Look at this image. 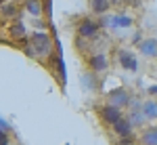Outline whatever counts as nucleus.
Here are the masks:
<instances>
[{"label":"nucleus","instance_id":"1","mask_svg":"<svg viewBox=\"0 0 157 145\" xmlns=\"http://www.w3.org/2000/svg\"><path fill=\"white\" fill-rule=\"evenodd\" d=\"M52 38L46 34V32H34L29 36V50L38 55V57H48L52 53Z\"/></svg>","mask_w":157,"mask_h":145},{"label":"nucleus","instance_id":"2","mask_svg":"<svg viewBox=\"0 0 157 145\" xmlns=\"http://www.w3.org/2000/svg\"><path fill=\"white\" fill-rule=\"evenodd\" d=\"M132 23H134V19L130 15H126V13H115V15L105 17V25L113 27V30H128V27H132Z\"/></svg>","mask_w":157,"mask_h":145},{"label":"nucleus","instance_id":"3","mask_svg":"<svg viewBox=\"0 0 157 145\" xmlns=\"http://www.w3.org/2000/svg\"><path fill=\"white\" fill-rule=\"evenodd\" d=\"M107 103L124 109L126 105H130V95H128V91L121 88V86L120 88H113V91H109V95H107Z\"/></svg>","mask_w":157,"mask_h":145},{"label":"nucleus","instance_id":"4","mask_svg":"<svg viewBox=\"0 0 157 145\" xmlns=\"http://www.w3.org/2000/svg\"><path fill=\"white\" fill-rule=\"evenodd\" d=\"M98 116H101V120L105 122V124H113V122H117L121 118V109L115 107V105H111V103H107V105H103V107L98 109Z\"/></svg>","mask_w":157,"mask_h":145},{"label":"nucleus","instance_id":"5","mask_svg":"<svg viewBox=\"0 0 157 145\" xmlns=\"http://www.w3.org/2000/svg\"><path fill=\"white\" fill-rule=\"evenodd\" d=\"M117 61H120V65L126 72H136V70H138V59H136V55H134L132 50H126V48L120 50Z\"/></svg>","mask_w":157,"mask_h":145},{"label":"nucleus","instance_id":"6","mask_svg":"<svg viewBox=\"0 0 157 145\" xmlns=\"http://www.w3.org/2000/svg\"><path fill=\"white\" fill-rule=\"evenodd\" d=\"M111 126H113V133L117 135L120 139H130V137H132L134 124H132L130 120H128V118H124V116H121V118H120L117 122H113Z\"/></svg>","mask_w":157,"mask_h":145},{"label":"nucleus","instance_id":"7","mask_svg":"<svg viewBox=\"0 0 157 145\" xmlns=\"http://www.w3.org/2000/svg\"><path fill=\"white\" fill-rule=\"evenodd\" d=\"M138 53L147 59H157V38H145L138 42Z\"/></svg>","mask_w":157,"mask_h":145},{"label":"nucleus","instance_id":"8","mask_svg":"<svg viewBox=\"0 0 157 145\" xmlns=\"http://www.w3.org/2000/svg\"><path fill=\"white\" fill-rule=\"evenodd\" d=\"M78 34L82 38H97L98 34V23L92 19H82L78 23Z\"/></svg>","mask_w":157,"mask_h":145},{"label":"nucleus","instance_id":"9","mask_svg":"<svg viewBox=\"0 0 157 145\" xmlns=\"http://www.w3.org/2000/svg\"><path fill=\"white\" fill-rule=\"evenodd\" d=\"M88 67H90V72L94 74H101V72H107L109 70V59L103 55V53H98V55H92L90 59H88Z\"/></svg>","mask_w":157,"mask_h":145},{"label":"nucleus","instance_id":"10","mask_svg":"<svg viewBox=\"0 0 157 145\" xmlns=\"http://www.w3.org/2000/svg\"><path fill=\"white\" fill-rule=\"evenodd\" d=\"M140 145H157V126H149L140 133Z\"/></svg>","mask_w":157,"mask_h":145},{"label":"nucleus","instance_id":"11","mask_svg":"<svg viewBox=\"0 0 157 145\" xmlns=\"http://www.w3.org/2000/svg\"><path fill=\"white\" fill-rule=\"evenodd\" d=\"M140 109H143L147 120H157V101L155 99H147Z\"/></svg>","mask_w":157,"mask_h":145},{"label":"nucleus","instance_id":"12","mask_svg":"<svg viewBox=\"0 0 157 145\" xmlns=\"http://www.w3.org/2000/svg\"><path fill=\"white\" fill-rule=\"evenodd\" d=\"M109 6H111V0H90V9L97 15H107Z\"/></svg>","mask_w":157,"mask_h":145},{"label":"nucleus","instance_id":"13","mask_svg":"<svg viewBox=\"0 0 157 145\" xmlns=\"http://www.w3.org/2000/svg\"><path fill=\"white\" fill-rule=\"evenodd\" d=\"M82 86H84L86 91H97V86H98V82H97V74H94V72L84 74V76H82Z\"/></svg>","mask_w":157,"mask_h":145},{"label":"nucleus","instance_id":"14","mask_svg":"<svg viewBox=\"0 0 157 145\" xmlns=\"http://www.w3.org/2000/svg\"><path fill=\"white\" fill-rule=\"evenodd\" d=\"M25 11L32 17H40L42 15V2L40 0H25Z\"/></svg>","mask_w":157,"mask_h":145},{"label":"nucleus","instance_id":"15","mask_svg":"<svg viewBox=\"0 0 157 145\" xmlns=\"http://www.w3.org/2000/svg\"><path fill=\"white\" fill-rule=\"evenodd\" d=\"M128 120L132 122L134 126H140L147 118H145V114H143V109H132V111H130V116H128Z\"/></svg>","mask_w":157,"mask_h":145},{"label":"nucleus","instance_id":"16","mask_svg":"<svg viewBox=\"0 0 157 145\" xmlns=\"http://www.w3.org/2000/svg\"><path fill=\"white\" fill-rule=\"evenodd\" d=\"M11 34H13V38H21V36H25V27H23V23H15L11 27Z\"/></svg>","mask_w":157,"mask_h":145},{"label":"nucleus","instance_id":"17","mask_svg":"<svg viewBox=\"0 0 157 145\" xmlns=\"http://www.w3.org/2000/svg\"><path fill=\"white\" fill-rule=\"evenodd\" d=\"M15 13H17V6H15V4H6V6L2 9V15H6V17H13Z\"/></svg>","mask_w":157,"mask_h":145},{"label":"nucleus","instance_id":"18","mask_svg":"<svg viewBox=\"0 0 157 145\" xmlns=\"http://www.w3.org/2000/svg\"><path fill=\"white\" fill-rule=\"evenodd\" d=\"M0 145H11L9 133H4V131H0Z\"/></svg>","mask_w":157,"mask_h":145},{"label":"nucleus","instance_id":"19","mask_svg":"<svg viewBox=\"0 0 157 145\" xmlns=\"http://www.w3.org/2000/svg\"><path fill=\"white\" fill-rule=\"evenodd\" d=\"M0 131H4V133H11V124H9L6 120H2V118H0Z\"/></svg>","mask_w":157,"mask_h":145},{"label":"nucleus","instance_id":"20","mask_svg":"<svg viewBox=\"0 0 157 145\" xmlns=\"http://www.w3.org/2000/svg\"><path fill=\"white\" fill-rule=\"evenodd\" d=\"M117 145H132V141H128V139H121Z\"/></svg>","mask_w":157,"mask_h":145}]
</instances>
